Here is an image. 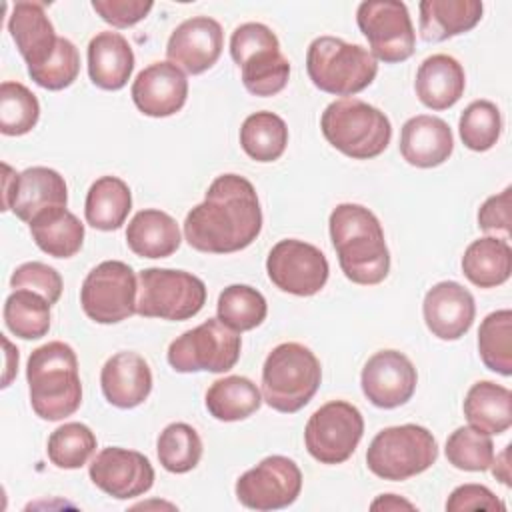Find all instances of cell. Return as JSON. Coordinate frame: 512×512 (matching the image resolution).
<instances>
[{
    "mask_svg": "<svg viewBox=\"0 0 512 512\" xmlns=\"http://www.w3.org/2000/svg\"><path fill=\"white\" fill-rule=\"evenodd\" d=\"M452 150L454 136L442 118L418 114L404 122L400 132V154L410 166H440L450 158Z\"/></svg>",
    "mask_w": 512,
    "mask_h": 512,
    "instance_id": "23",
    "label": "cell"
},
{
    "mask_svg": "<svg viewBox=\"0 0 512 512\" xmlns=\"http://www.w3.org/2000/svg\"><path fill=\"white\" fill-rule=\"evenodd\" d=\"M206 410L220 422H238L252 416L260 404L262 396L258 386L246 376H226L216 382L206 392Z\"/></svg>",
    "mask_w": 512,
    "mask_h": 512,
    "instance_id": "33",
    "label": "cell"
},
{
    "mask_svg": "<svg viewBox=\"0 0 512 512\" xmlns=\"http://www.w3.org/2000/svg\"><path fill=\"white\" fill-rule=\"evenodd\" d=\"M4 348H6V372L2 378V388L10 386V380L14 378L16 370H18V350L8 342V338H2Z\"/></svg>",
    "mask_w": 512,
    "mask_h": 512,
    "instance_id": "50",
    "label": "cell"
},
{
    "mask_svg": "<svg viewBox=\"0 0 512 512\" xmlns=\"http://www.w3.org/2000/svg\"><path fill=\"white\" fill-rule=\"evenodd\" d=\"M188 96L186 74L172 62H154L138 72L132 84L136 108L152 118L176 114Z\"/></svg>",
    "mask_w": 512,
    "mask_h": 512,
    "instance_id": "20",
    "label": "cell"
},
{
    "mask_svg": "<svg viewBox=\"0 0 512 512\" xmlns=\"http://www.w3.org/2000/svg\"><path fill=\"white\" fill-rule=\"evenodd\" d=\"M30 404L42 420L72 416L82 402L78 358L72 346L54 340L32 350L26 364Z\"/></svg>",
    "mask_w": 512,
    "mask_h": 512,
    "instance_id": "3",
    "label": "cell"
},
{
    "mask_svg": "<svg viewBox=\"0 0 512 512\" xmlns=\"http://www.w3.org/2000/svg\"><path fill=\"white\" fill-rule=\"evenodd\" d=\"M104 398L116 408L140 406L152 390L148 362L136 352H118L106 360L100 372Z\"/></svg>",
    "mask_w": 512,
    "mask_h": 512,
    "instance_id": "24",
    "label": "cell"
},
{
    "mask_svg": "<svg viewBox=\"0 0 512 512\" xmlns=\"http://www.w3.org/2000/svg\"><path fill=\"white\" fill-rule=\"evenodd\" d=\"M512 272V248L508 240L484 236L474 240L462 256V274L478 288L504 284Z\"/></svg>",
    "mask_w": 512,
    "mask_h": 512,
    "instance_id": "31",
    "label": "cell"
},
{
    "mask_svg": "<svg viewBox=\"0 0 512 512\" xmlns=\"http://www.w3.org/2000/svg\"><path fill=\"white\" fill-rule=\"evenodd\" d=\"M156 452L164 470L184 474L198 466L202 458V440L190 424L174 422L160 432Z\"/></svg>",
    "mask_w": 512,
    "mask_h": 512,
    "instance_id": "38",
    "label": "cell"
},
{
    "mask_svg": "<svg viewBox=\"0 0 512 512\" xmlns=\"http://www.w3.org/2000/svg\"><path fill=\"white\" fill-rule=\"evenodd\" d=\"M288 144L286 122L268 110L250 114L240 128V146L256 162L278 160Z\"/></svg>",
    "mask_w": 512,
    "mask_h": 512,
    "instance_id": "34",
    "label": "cell"
},
{
    "mask_svg": "<svg viewBox=\"0 0 512 512\" xmlns=\"http://www.w3.org/2000/svg\"><path fill=\"white\" fill-rule=\"evenodd\" d=\"M364 434L360 410L344 400H332L320 406L306 422V450L320 464L346 462Z\"/></svg>",
    "mask_w": 512,
    "mask_h": 512,
    "instance_id": "12",
    "label": "cell"
},
{
    "mask_svg": "<svg viewBox=\"0 0 512 512\" xmlns=\"http://www.w3.org/2000/svg\"><path fill=\"white\" fill-rule=\"evenodd\" d=\"M222 26L210 16H192L170 34L166 44L168 62L188 74H202L216 64L222 54Z\"/></svg>",
    "mask_w": 512,
    "mask_h": 512,
    "instance_id": "19",
    "label": "cell"
},
{
    "mask_svg": "<svg viewBox=\"0 0 512 512\" xmlns=\"http://www.w3.org/2000/svg\"><path fill=\"white\" fill-rule=\"evenodd\" d=\"M180 240L176 220L156 208L136 212L126 228L128 248L140 258H168L180 248Z\"/></svg>",
    "mask_w": 512,
    "mask_h": 512,
    "instance_id": "28",
    "label": "cell"
},
{
    "mask_svg": "<svg viewBox=\"0 0 512 512\" xmlns=\"http://www.w3.org/2000/svg\"><path fill=\"white\" fill-rule=\"evenodd\" d=\"M370 508H372V510H402V508L414 510L416 506H414L412 502H408V500L396 496V494H382L378 500H374V502L370 504Z\"/></svg>",
    "mask_w": 512,
    "mask_h": 512,
    "instance_id": "48",
    "label": "cell"
},
{
    "mask_svg": "<svg viewBox=\"0 0 512 512\" xmlns=\"http://www.w3.org/2000/svg\"><path fill=\"white\" fill-rule=\"evenodd\" d=\"M328 144L354 160L380 156L392 138V126L384 112L360 98L330 102L320 118Z\"/></svg>",
    "mask_w": 512,
    "mask_h": 512,
    "instance_id": "4",
    "label": "cell"
},
{
    "mask_svg": "<svg viewBox=\"0 0 512 512\" xmlns=\"http://www.w3.org/2000/svg\"><path fill=\"white\" fill-rule=\"evenodd\" d=\"M446 458L458 470H488L494 460V444L490 434H484L472 426L456 428L446 440Z\"/></svg>",
    "mask_w": 512,
    "mask_h": 512,
    "instance_id": "42",
    "label": "cell"
},
{
    "mask_svg": "<svg viewBox=\"0 0 512 512\" xmlns=\"http://www.w3.org/2000/svg\"><path fill=\"white\" fill-rule=\"evenodd\" d=\"M236 498L250 510H280L296 502L302 490V472L286 456H268L236 480Z\"/></svg>",
    "mask_w": 512,
    "mask_h": 512,
    "instance_id": "14",
    "label": "cell"
},
{
    "mask_svg": "<svg viewBox=\"0 0 512 512\" xmlns=\"http://www.w3.org/2000/svg\"><path fill=\"white\" fill-rule=\"evenodd\" d=\"M322 380L320 360L298 342L278 344L262 366V398L284 414L302 410L316 394Z\"/></svg>",
    "mask_w": 512,
    "mask_h": 512,
    "instance_id": "5",
    "label": "cell"
},
{
    "mask_svg": "<svg viewBox=\"0 0 512 512\" xmlns=\"http://www.w3.org/2000/svg\"><path fill=\"white\" fill-rule=\"evenodd\" d=\"M438 458V444L432 432L418 424H402L380 430L366 452L372 474L384 480H408L428 470Z\"/></svg>",
    "mask_w": 512,
    "mask_h": 512,
    "instance_id": "8",
    "label": "cell"
},
{
    "mask_svg": "<svg viewBox=\"0 0 512 512\" xmlns=\"http://www.w3.org/2000/svg\"><path fill=\"white\" fill-rule=\"evenodd\" d=\"M218 320L236 332L260 326L268 314L266 298L248 284H232L224 288L216 304Z\"/></svg>",
    "mask_w": 512,
    "mask_h": 512,
    "instance_id": "36",
    "label": "cell"
},
{
    "mask_svg": "<svg viewBox=\"0 0 512 512\" xmlns=\"http://www.w3.org/2000/svg\"><path fill=\"white\" fill-rule=\"evenodd\" d=\"M136 274L120 260H104L88 272L80 288L84 314L98 324H116L136 312Z\"/></svg>",
    "mask_w": 512,
    "mask_h": 512,
    "instance_id": "11",
    "label": "cell"
},
{
    "mask_svg": "<svg viewBox=\"0 0 512 512\" xmlns=\"http://www.w3.org/2000/svg\"><path fill=\"white\" fill-rule=\"evenodd\" d=\"M464 416L484 434H502L512 426V392L496 382L480 380L464 398Z\"/></svg>",
    "mask_w": 512,
    "mask_h": 512,
    "instance_id": "30",
    "label": "cell"
},
{
    "mask_svg": "<svg viewBox=\"0 0 512 512\" xmlns=\"http://www.w3.org/2000/svg\"><path fill=\"white\" fill-rule=\"evenodd\" d=\"M460 138L466 148L474 152L490 150L502 132L500 110L490 100H474L460 114Z\"/></svg>",
    "mask_w": 512,
    "mask_h": 512,
    "instance_id": "41",
    "label": "cell"
},
{
    "mask_svg": "<svg viewBox=\"0 0 512 512\" xmlns=\"http://www.w3.org/2000/svg\"><path fill=\"white\" fill-rule=\"evenodd\" d=\"M510 444L504 446L502 454L496 456V460H492L490 468H492V474L502 482V484H510V464H508V456H510Z\"/></svg>",
    "mask_w": 512,
    "mask_h": 512,
    "instance_id": "49",
    "label": "cell"
},
{
    "mask_svg": "<svg viewBox=\"0 0 512 512\" xmlns=\"http://www.w3.org/2000/svg\"><path fill=\"white\" fill-rule=\"evenodd\" d=\"M328 226L340 268L350 282L374 286L388 276L390 252L374 212L352 202L338 204Z\"/></svg>",
    "mask_w": 512,
    "mask_h": 512,
    "instance_id": "2",
    "label": "cell"
},
{
    "mask_svg": "<svg viewBox=\"0 0 512 512\" xmlns=\"http://www.w3.org/2000/svg\"><path fill=\"white\" fill-rule=\"evenodd\" d=\"M78 72H80V54H78V48L68 38L58 40V48L54 56L44 66L36 70H28L30 78L46 90L68 88L78 78Z\"/></svg>",
    "mask_w": 512,
    "mask_h": 512,
    "instance_id": "43",
    "label": "cell"
},
{
    "mask_svg": "<svg viewBox=\"0 0 512 512\" xmlns=\"http://www.w3.org/2000/svg\"><path fill=\"white\" fill-rule=\"evenodd\" d=\"M8 32L28 70L44 66L54 56L60 40L42 2H16L8 16Z\"/></svg>",
    "mask_w": 512,
    "mask_h": 512,
    "instance_id": "22",
    "label": "cell"
},
{
    "mask_svg": "<svg viewBox=\"0 0 512 512\" xmlns=\"http://www.w3.org/2000/svg\"><path fill=\"white\" fill-rule=\"evenodd\" d=\"M4 322L22 340H38L50 330V302L32 290H14L4 302Z\"/></svg>",
    "mask_w": 512,
    "mask_h": 512,
    "instance_id": "35",
    "label": "cell"
},
{
    "mask_svg": "<svg viewBox=\"0 0 512 512\" xmlns=\"http://www.w3.org/2000/svg\"><path fill=\"white\" fill-rule=\"evenodd\" d=\"M448 512H462V510H492L504 512L506 506L500 502L492 490L482 484H462L452 490L450 498L446 500Z\"/></svg>",
    "mask_w": 512,
    "mask_h": 512,
    "instance_id": "46",
    "label": "cell"
},
{
    "mask_svg": "<svg viewBox=\"0 0 512 512\" xmlns=\"http://www.w3.org/2000/svg\"><path fill=\"white\" fill-rule=\"evenodd\" d=\"M48 458L56 468H82L96 450L94 432L82 422H66L48 438Z\"/></svg>",
    "mask_w": 512,
    "mask_h": 512,
    "instance_id": "39",
    "label": "cell"
},
{
    "mask_svg": "<svg viewBox=\"0 0 512 512\" xmlns=\"http://www.w3.org/2000/svg\"><path fill=\"white\" fill-rule=\"evenodd\" d=\"M10 286L14 290H32L44 296L52 306L60 300L62 276L58 274V270L44 262H26L12 272Z\"/></svg>",
    "mask_w": 512,
    "mask_h": 512,
    "instance_id": "44",
    "label": "cell"
},
{
    "mask_svg": "<svg viewBox=\"0 0 512 512\" xmlns=\"http://www.w3.org/2000/svg\"><path fill=\"white\" fill-rule=\"evenodd\" d=\"M510 204L512 188H504L500 194L490 196L478 210V226L484 232H504L510 234Z\"/></svg>",
    "mask_w": 512,
    "mask_h": 512,
    "instance_id": "47",
    "label": "cell"
},
{
    "mask_svg": "<svg viewBox=\"0 0 512 512\" xmlns=\"http://www.w3.org/2000/svg\"><path fill=\"white\" fill-rule=\"evenodd\" d=\"M134 70V52L118 32H100L88 44V74L102 90H120Z\"/></svg>",
    "mask_w": 512,
    "mask_h": 512,
    "instance_id": "26",
    "label": "cell"
},
{
    "mask_svg": "<svg viewBox=\"0 0 512 512\" xmlns=\"http://www.w3.org/2000/svg\"><path fill=\"white\" fill-rule=\"evenodd\" d=\"M132 210V194L128 184L118 176L98 178L88 194L84 204L86 222L96 230H118Z\"/></svg>",
    "mask_w": 512,
    "mask_h": 512,
    "instance_id": "32",
    "label": "cell"
},
{
    "mask_svg": "<svg viewBox=\"0 0 512 512\" xmlns=\"http://www.w3.org/2000/svg\"><path fill=\"white\" fill-rule=\"evenodd\" d=\"M270 282L294 296H314L328 280L330 266L326 256L314 244L302 240H280L266 258Z\"/></svg>",
    "mask_w": 512,
    "mask_h": 512,
    "instance_id": "15",
    "label": "cell"
},
{
    "mask_svg": "<svg viewBox=\"0 0 512 512\" xmlns=\"http://www.w3.org/2000/svg\"><path fill=\"white\" fill-rule=\"evenodd\" d=\"M4 170V192L2 210H12L22 222H30L34 216L48 208L68 204V188L64 178L46 166H32L20 174L8 164Z\"/></svg>",
    "mask_w": 512,
    "mask_h": 512,
    "instance_id": "16",
    "label": "cell"
},
{
    "mask_svg": "<svg viewBox=\"0 0 512 512\" xmlns=\"http://www.w3.org/2000/svg\"><path fill=\"white\" fill-rule=\"evenodd\" d=\"M466 86V76L462 64L448 54L428 56L416 72V96L432 110H446L454 106Z\"/></svg>",
    "mask_w": 512,
    "mask_h": 512,
    "instance_id": "25",
    "label": "cell"
},
{
    "mask_svg": "<svg viewBox=\"0 0 512 512\" xmlns=\"http://www.w3.org/2000/svg\"><path fill=\"white\" fill-rule=\"evenodd\" d=\"M360 32L370 44V54L386 64L408 60L416 50V34L404 2L368 0L356 10Z\"/></svg>",
    "mask_w": 512,
    "mask_h": 512,
    "instance_id": "13",
    "label": "cell"
},
{
    "mask_svg": "<svg viewBox=\"0 0 512 512\" xmlns=\"http://www.w3.org/2000/svg\"><path fill=\"white\" fill-rule=\"evenodd\" d=\"M416 382L414 364L398 350H380L370 356L360 376L364 396L384 410L406 404L414 396Z\"/></svg>",
    "mask_w": 512,
    "mask_h": 512,
    "instance_id": "18",
    "label": "cell"
},
{
    "mask_svg": "<svg viewBox=\"0 0 512 512\" xmlns=\"http://www.w3.org/2000/svg\"><path fill=\"white\" fill-rule=\"evenodd\" d=\"M206 304L204 282L184 270L146 268L138 274L136 312L144 318L188 320Z\"/></svg>",
    "mask_w": 512,
    "mask_h": 512,
    "instance_id": "9",
    "label": "cell"
},
{
    "mask_svg": "<svg viewBox=\"0 0 512 512\" xmlns=\"http://www.w3.org/2000/svg\"><path fill=\"white\" fill-rule=\"evenodd\" d=\"M230 56L242 72L244 88L254 96H274L288 84L290 62L266 24H240L230 36Z\"/></svg>",
    "mask_w": 512,
    "mask_h": 512,
    "instance_id": "7",
    "label": "cell"
},
{
    "mask_svg": "<svg viewBox=\"0 0 512 512\" xmlns=\"http://www.w3.org/2000/svg\"><path fill=\"white\" fill-rule=\"evenodd\" d=\"M240 348V332L208 318L170 342L168 364L176 372H228L236 366Z\"/></svg>",
    "mask_w": 512,
    "mask_h": 512,
    "instance_id": "10",
    "label": "cell"
},
{
    "mask_svg": "<svg viewBox=\"0 0 512 512\" xmlns=\"http://www.w3.org/2000/svg\"><path fill=\"white\" fill-rule=\"evenodd\" d=\"M40 118L38 98L20 82L0 86V132L4 136L28 134Z\"/></svg>",
    "mask_w": 512,
    "mask_h": 512,
    "instance_id": "40",
    "label": "cell"
},
{
    "mask_svg": "<svg viewBox=\"0 0 512 512\" xmlns=\"http://www.w3.org/2000/svg\"><path fill=\"white\" fill-rule=\"evenodd\" d=\"M30 234L36 246L54 258H72L84 242V224L66 208H48L34 216Z\"/></svg>",
    "mask_w": 512,
    "mask_h": 512,
    "instance_id": "29",
    "label": "cell"
},
{
    "mask_svg": "<svg viewBox=\"0 0 512 512\" xmlns=\"http://www.w3.org/2000/svg\"><path fill=\"white\" fill-rule=\"evenodd\" d=\"M428 330L440 340L462 338L476 316L474 296L458 282L444 280L434 284L422 304Z\"/></svg>",
    "mask_w": 512,
    "mask_h": 512,
    "instance_id": "21",
    "label": "cell"
},
{
    "mask_svg": "<svg viewBox=\"0 0 512 512\" xmlns=\"http://www.w3.org/2000/svg\"><path fill=\"white\" fill-rule=\"evenodd\" d=\"M478 352L484 366L502 376L512 374V312L496 310L478 328Z\"/></svg>",
    "mask_w": 512,
    "mask_h": 512,
    "instance_id": "37",
    "label": "cell"
},
{
    "mask_svg": "<svg viewBox=\"0 0 512 512\" xmlns=\"http://www.w3.org/2000/svg\"><path fill=\"white\" fill-rule=\"evenodd\" d=\"M150 0H92L96 14L114 28H128L144 20L152 10Z\"/></svg>",
    "mask_w": 512,
    "mask_h": 512,
    "instance_id": "45",
    "label": "cell"
},
{
    "mask_svg": "<svg viewBox=\"0 0 512 512\" xmlns=\"http://www.w3.org/2000/svg\"><path fill=\"white\" fill-rule=\"evenodd\" d=\"M478 0H422L420 36L426 42H444L472 30L482 18Z\"/></svg>",
    "mask_w": 512,
    "mask_h": 512,
    "instance_id": "27",
    "label": "cell"
},
{
    "mask_svg": "<svg viewBox=\"0 0 512 512\" xmlns=\"http://www.w3.org/2000/svg\"><path fill=\"white\" fill-rule=\"evenodd\" d=\"M88 472L90 480L116 500L142 496L154 484V468L150 460L136 450L120 446L100 450Z\"/></svg>",
    "mask_w": 512,
    "mask_h": 512,
    "instance_id": "17",
    "label": "cell"
},
{
    "mask_svg": "<svg viewBox=\"0 0 512 512\" xmlns=\"http://www.w3.org/2000/svg\"><path fill=\"white\" fill-rule=\"evenodd\" d=\"M262 230V210L250 180L238 174L218 176L204 202L184 220V238L198 252L230 254L250 246Z\"/></svg>",
    "mask_w": 512,
    "mask_h": 512,
    "instance_id": "1",
    "label": "cell"
},
{
    "mask_svg": "<svg viewBox=\"0 0 512 512\" xmlns=\"http://www.w3.org/2000/svg\"><path fill=\"white\" fill-rule=\"evenodd\" d=\"M306 70L318 90L334 96H354L372 84L378 62L360 44L320 36L308 46Z\"/></svg>",
    "mask_w": 512,
    "mask_h": 512,
    "instance_id": "6",
    "label": "cell"
}]
</instances>
